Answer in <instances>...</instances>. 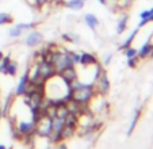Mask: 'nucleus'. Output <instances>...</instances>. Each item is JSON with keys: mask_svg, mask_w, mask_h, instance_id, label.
I'll use <instances>...</instances> for the list:
<instances>
[{"mask_svg": "<svg viewBox=\"0 0 153 149\" xmlns=\"http://www.w3.org/2000/svg\"><path fill=\"white\" fill-rule=\"evenodd\" d=\"M76 80H77V79H76ZM76 80L69 84V87H71V99L75 101L76 103L87 104L91 99H92L95 89H94L92 84L76 83Z\"/></svg>", "mask_w": 153, "mask_h": 149, "instance_id": "obj_1", "label": "nucleus"}, {"mask_svg": "<svg viewBox=\"0 0 153 149\" xmlns=\"http://www.w3.org/2000/svg\"><path fill=\"white\" fill-rule=\"evenodd\" d=\"M50 64L54 68L56 74H60L64 69L71 68V66H75L72 57H71L69 52L67 50H53L52 53V58H50Z\"/></svg>", "mask_w": 153, "mask_h": 149, "instance_id": "obj_2", "label": "nucleus"}, {"mask_svg": "<svg viewBox=\"0 0 153 149\" xmlns=\"http://www.w3.org/2000/svg\"><path fill=\"white\" fill-rule=\"evenodd\" d=\"M52 133V118L45 112L35 121V134L39 137H49Z\"/></svg>", "mask_w": 153, "mask_h": 149, "instance_id": "obj_3", "label": "nucleus"}, {"mask_svg": "<svg viewBox=\"0 0 153 149\" xmlns=\"http://www.w3.org/2000/svg\"><path fill=\"white\" fill-rule=\"evenodd\" d=\"M35 72H37V74L39 77H42L43 80H50L52 77L56 76V72H54L53 65L50 63H48V61H43V60H41L39 63L37 64Z\"/></svg>", "mask_w": 153, "mask_h": 149, "instance_id": "obj_4", "label": "nucleus"}, {"mask_svg": "<svg viewBox=\"0 0 153 149\" xmlns=\"http://www.w3.org/2000/svg\"><path fill=\"white\" fill-rule=\"evenodd\" d=\"M16 133L18 136H22V137H33L35 134V122L34 121H22L16 125Z\"/></svg>", "mask_w": 153, "mask_h": 149, "instance_id": "obj_5", "label": "nucleus"}, {"mask_svg": "<svg viewBox=\"0 0 153 149\" xmlns=\"http://www.w3.org/2000/svg\"><path fill=\"white\" fill-rule=\"evenodd\" d=\"M96 81H98V87H99V92H100V94H107V92L110 91V81H108V77H107L106 72L102 71L100 73H99Z\"/></svg>", "mask_w": 153, "mask_h": 149, "instance_id": "obj_6", "label": "nucleus"}, {"mask_svg": "<svg viewBox=\"0 0 153 149\" xmlns=\"http://www.w3.org/2000/svg\"><path fill=\"white\" fill-rule=\"evenodd\" d=\"M41 42H42V34L38 31L30 33L26 37V39H25V43H26L29 48H35V46H38Z\"/></svg>", "mask_w": 153, "mask_h": 149, "instance_id": "obj_7", "label": "nucleus"}, {"mask_svg": "<svg viewBox=\"0 0 153 149\" xmlns=\"http://www.w3.org/2000/svg\"><path fill=\"white\" fill-rule=\"evenodd\" d=\"M29 83H30L29 72H26V73H25L23 76H22V77H20L19 84H18L16 89H15V95H16V96H23L25 92H26L27 86H29Z\"/></svg>", "mask_w": 153, "mask_h": 149, "instance_id": "obj_8", "label": "nucleus"}, {"mask_svg": "<svg viewBox=\"0 0 153 149\" xmlns=\"http://www.w3.org/2000/svg\"><path fill=\"white\" fill-rule=\"evenodd\" d=\"M60 77L68 84H71L72 81H75L76 79H77V73H76L75 66H71V68L64 69V71L60 73Z\"/></svg>", "mask_w": 153, "mask_h": 149, "instance_id": "obj_9", "label": "nucleus"}, {"mask_svg": "<svg viewBox=\"0 0 153 149\" xmlns=\"http://www.w3.org/2000/svg\"><path fill=\"white\" fill-rule=\"evenodd\" d=\"M140 23H138V29H141L142 26H145V25H148V23L153 22V7L149 10H145V11H142L141 14H140Z\"/></svg>", "mask_w": 153, "mask_h": 149, "instance_id": "obj_10", "label": "nucleus"}, {"mask_svg": "<svg viewBox=\"0 0 153 149\" xmlns=\"http://www.w3.org/2000/svg\"><path fill=\"white\" fill-rule=\"evenodd\" d=\"M79 64L81 65H94V64H98L96 61V57L91 53H81L80 54V60H79Z\"/></svg>", "mask_w": 153, "mask_h": 149, "instance_id": "obj_11", "label": "nucleus"}, {"mask_svg": "<svg viewBox=\"0 0 153 149\" xmlns=\"http://www.w3.org/2000/svg\"><path fill=\"white\" fill-rule=\"evenodd\" d=\"M142 110H144V106H141V107H138V109H137L136 115H134V118L131 119V123H130V127H129V130H127V136H131V134H133L134 129H136V126H137V122H138V119L141 118V115H142V114H141Z\"/></svg>", "mask_w": 153, "mask_h": 149, "instance_id": "obj_12", "label": "nucleus"}, {"mask_svg": "<svg viewBox=\"0 0 153 149\" xmlns=\"http://www.w3.org/2000/svg\"><path fill=\"white\" fill-rule=\"evenodd\" d=\"M150 52H152V43L148 41V42H145L144 45L141 46V49H138L137 57L138 58H146V57H149Z\"/></svg>", "mask_w": 153, "mask_h": 149, "instance_id": "obj_13", "label": "nucleus"}, {"mask_svg": "<svg viewBox=\"0 0 153 149\" xmlns=\"http://www.w3.org/2000/svg\"><path fill=\"white\" fill-rule=\"evenodd\" d=\"M84 20H85L87 26L90 27L91 30H95L96 27L99 26V19L94 14H87L85 16H84Z\"/></svg>", "mask_w": 153, "mask_h": 149, "instance_id": "obj_14", "label": "nucleus"}, {"mask_svg": "<svg viewBox=\"0 0 153 149\" xmlns=\"http://www.w3.org/2000/svg\"><path fill=\"white\" fill-rule=\"evenodd\" d=\"M87 0H69V1H67V7L71 10H81L84 7V4H85Z\"/></svg>", "mask_w": 153, "mask_h": 149, "instance_id": "obj_15", "label": "nucleus"}, {"mask_svg": "<svg viewBox=\"0 0 153 149\" xmlns=\"http://www.w3.org/2000/svg\"><path fill=\"white\" fill-rule=\"evenodd\" d=\"M127 22H129V16H127V15H125V16H122L121 19H119L118 25H117V34H122V33L126 30Z\"/></svg>", "mask_w": 153, "mask_h": 149, "instance_id": "obj_16", "label": "nucleus"}, {"mask_svg": "<svg viewBox=\"0 0 153 149\" xmlns=\"http://www.w3.org/2000/svg\"><path fill=\"white\" fill-rule=\"evenodd\" d=\"M138 30H140V29L137 27V29L134 30V31H131V34H130L129 37H127V39L121 45V49H122V50H125V49H127L129 46H131V43H133L134 38H136V37H137V34H138Z\"/></svg>", "mask_w": 153, "mask_h": 149, "instance_id": "obj_17", "label": "nucleus"}, {"mask_svg": "<svg viewBox=\"0 0 153 149\" xmlns=\"http://www.w3.org/2000/svg\"><path fill=\"white\" fill-rule=\"evenodd\" d=\"M75 129L76 127H72V126H68V125H65L62 129V132H61V138H71L73 134H75Z\"/></svg>", "mask_w": 153, "mask_h": 149, "instance_id": "obj_18", "label": "nucleus"}, {"mask_svg": "<svg viewBox=\"0 0 153 149\" xmlns=\"http://www.w3.org/2000/svg\"><path fill=\"white\" fill-rule=\"evenodd\" d=\"M12 22V16L7 12H0V26L3 25H8V23Z\"/></svg>", "mask_w": 153, "mask_h": 149, "instance_id": "obj_19", "label": "nucleus"}, {"mask_svg": "<svg viewBox=\"0 0 153 149\" xmlns=\"http://www.w3.org/2000/svg\"><path fill=\"white\" fill-rule=\"evenodd\" d=\"M16 69H18L16 64H15L14 61H11V63L7 65V68H6V74H10V76H15V74H16Z\"/></svg>", "mask_w": 153, "mask_h": 149, "instance_id": "obj_20", "label": "nucleus"}, {"mask_svg": "<svg viewBox=\"0 0 153 149\" xmlns=\"http://www.w3.org/2000/svg\"><path fill=\"white\" fill-rule=\"evenodd\" d=\"M22 33H23V30L20 29L19 25H16L15 27H12V29L10 30V37H11V38H18V37H20V35H22Z\"/></svg>", "mask_w": 153, "mask_h": 149, "instance_id": "obj_21", "label": "nucleus"}, {"mask_svg": "<svg viewBox=\"0 0 153 149\" xmlns=\"http://www.w3.org/2000/svg\"><path fill=\"white\" fill-rule=\"evenodd\" d=\"M137 53H138V50H137L136 48H131V46H129L127 49H125V54H126L127 58L137 57Z\"/></svg>", "mask_w": 153, "mask_h": 149, "instance_id": "obj_22", "label": "nucleus"}, {"mask_svg": "<svg viewBox=\"0 0 153 149\" xmlns=\"http://www.w3.org/2000/svg\"><path fill=\"white\" fill-rule=\"evenodd\" d=\"M137 60H138V57L127 58V65H129L130 68H136V65H137Z\"/></svg>", "mask_w": 153, "mask_h": 149, "instance_id": "obj_23", "label": "nucleus"}, {"mask_svg": "<svg viewBox=\"0 0 153 149\" xmlns=\"http://www.w3.org/2000/svg\"><path fill=\"white\" fill-rule=\"evenodd\" d=\"M27 4L31 7H34V8H39V4H38V0H26Z\"/></svg>", "mask_w": 153, "mask_h": 149, "instance_id": "obj_24", "label": "nucleus"}, {"mask_svg": "<svg viewBox=\"0 0 153 149\" xmlns=\"http://www.w3.org/2000/svg\"><path fill=\"white\" fill-rule=\"evenodd\" d=\"M49 3H53V0H38V4H39V7L46 6V4H49Z\"/></svg>", "mask_w": 153, "mask_h": 149, "instance_id": "obj_25", "label": "nucleus"}, {"mask_svg": "<svg viewBox=\"0 0 153 149\" xmlns=\"http://www.w3.org/2000/svg\"><path fill=\"white\" fill-rule=\"evenodd\" d=\"M57 149H68V148H67V145H65V144H58Z\"/></svg>", "mask_w": 153, "mask_h": 149, "instance_id": "obj_26", "label": "nucleus"}, {"mask_svg": "<svg viewBox=\"0 0 153 149\" xmlns=\"http://www.w3.org/2000/svg\"><path fill=\"white\" fill-rule=\"evenodd\" d=\"M98 1H99V3H100V4H103V6H106V4H107V1H108V0H98Z\"/></svg>", "mask_w": 153, "mask_h": 149, "instance_id": "obj_27", "label": "nucleus"}, {"mask_svg": "<svg viewBox=\"0 0 153 149\" xmlns=\"http://www.w3.org/2000/svg\"><path fill=\"white\" fill-rule=\"evenodd\" d=\"M0 149H6V146H4L3 144H0Z\"/></svg>", "mask_w": 153, "mask_h": 149, "instance_id": "obj_28", "label": "nucleus"}, {"mask_svg": "<svg viewBox=\"0 0 153 149\" xmlns=\"http://www.w3.org/2000/svg\"><path fill=\"white\" fill-rule=\"evenodd\" d=\"M3 57H4V56H3V53L0 52V61H1V58H3Z\"/></svg>", "mask_w": 153, "mask_h": 149, "instance_id": "obj_29", "label": "nucleus"}, {"mask_svg": "<svg viewBox=\"0 0 153 149\" xmlns=\"http://www.w3.org/2000/svg\"><path fill=\"white\" fill-rule=\"evenodd\" d=\"M114 1H118V0H114Z\"/></svg>", "mask_w": 153, "mask_h": 149, "instance_id": "obj_30", "label": "nucleus"}, {"mask_svg": "<svg viewBox=\"0 0 153 149\" xmlns=\"http://www.w3.org/2000/svg\"><path fill=\"white\" fill-rule=\"evenodd\" d=\"M130 1H133V0H130Z\"/></svg>", "mask_w": 153, "mask_h": 149, "instance_id": "obj_31", "label": "nucleus"}]
</instances>
